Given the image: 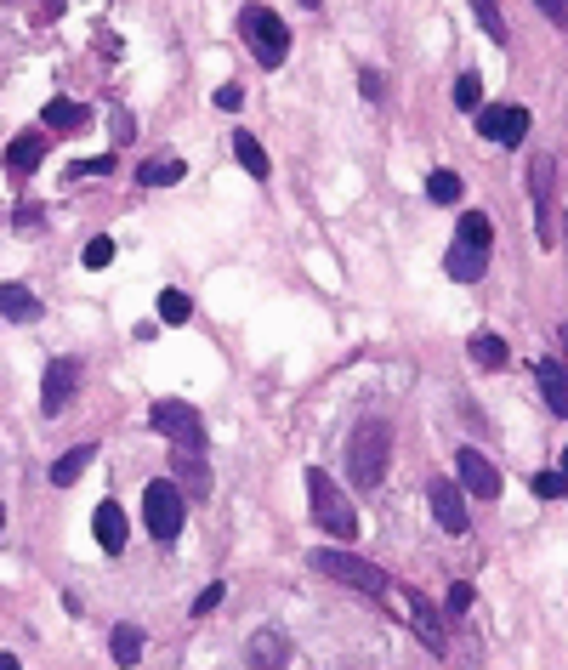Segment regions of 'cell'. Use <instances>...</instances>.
Listing matches in <instances>:
<instances>
[{
    "mask_svg": "<svg viewBox=\"0 0 568 670\" xmlns=\"http://www.w3.org/2000/svg\"><path fill=\"white\" fill-rule=\"evenodd\" d=\"M392 466V426L387 421H358L353 438H347V472H353L358 489H381Z\"/></svg>",
    "mask_w": 568,
    "mask_h": 670,
    "instance_id": "obj_1",
    "label": "cell"
},
{
    "mask_svg": "<svg viewBox=\"0 0 568 670\" xmlns=\"http://www.w3.org/2000/svg\"><path fill=\"white\" fill-rule=\"evenodd\" d=\"M307 500H313V523H319L324 534H336V540H358V512L353 500L336 489V477L330 472H307Z\"/></svg>",
    "mask_w": 568,
    "mask_h": 670,
    "instance_id": "obj_2",
    "label": "cell"
},
{
    "mask_svg": "<svg viewBox=\"0 0 568 670\" xmlns=\"http://www.w3.org/2000/svg\"><path fill=\"white\" fill-rule=\"evenodd\" d=\"M239 35L250 40V52H256V63L262 69H279L284 52H290V29H284V18L273 12V6H239Z\"/></svg>",
    "mask_w": 568,
    "mask_h": 670,
    "instance_id": "obj_3",
    "label": "cell"
},
{
    "mask_svg": "<svg viewBox=\"0 0 568 670\" xmlns=\"http://www.w3.org/2000/svg\"><path fill=\"white\" fill-rule=\"evenodd\" d=\"M148 426H154L160 438H171L177 449H194V455H205V443H211L205 415H199L194 404H182V398H160V404L148 409Z\"/></svg>",
    "mask_w": 568,
    "mask_h": 670,
    "instance_id": "obj_4",
    "label": "cell"
},
{
    "mask_svg": "<svg viewBox=\"0 0 568 670\" xmlns=\"http://www.w3.org/2000/svg\"><path fill=\"white\" fill-rule=\"evenodd\" d=\"M182 517H188L182 489L171 483V477H154V483L142 489V523H148V534H154V540H177Z\"/></svg>",
    "mask_w": 568,
    "mask_h": 670,
    "instance_id": "obj_5",
    "label": "cell"
},
{
    "mask_svg": "<svg viewBox=\"0 0 568 670\" xmlns=\"http://www.w3.org/2000/svg\"><path fill=\"white\" fill-rule=\"evenodd\" d=\"M307 563L319 568V574H330V580H341V585H353V591H364V597H387V574L375 563H364V557H353V551H330V546H319Z\"/></svg>",
    "mask_w": 568,
    "mask_h": 670,
    "instance_id": "obj_6",
    "label": "cell"
},
{
    "mask_svg": "<svg viewBox=\"0 0 568 670\" xmlns=\"http://www.w3.org/2000/svg\"><path fill=\"white\" fill-rule=\"evenodd\" d=\"M478 137H489V142H523L529 137V108H517V103H500V108H483L478 114Z\"/></svg>",
    "mask_w": 568,
    "mask_h": 670,
    "instance_id": "obj_7",
    "label": "cell"
},
{
    "mask_svg": "<svg viewBox=\"0 0 568 670\" xmlns=\"http://www.w3.org/2000/svg\"><path fill=\"white\" fill-rule=\"evenodd\" d=\"M426 506H432V517H438L444 534H466V500L449 477H432V483H426Z\"/></svg>",
    "mask_w": 568,
    "mask_h": 670,
    "instance_id": "obj_8",
    "label": "cell"
},
{
    "mask_svg": "<svg viewBox=\"0 0 568 670\" xmlns=\"http://www.w3.org/2000/svg\"><path fill=\"white\" fill-rule=\"evenodd\" d=\"M245 659H250V670H290V636H284L279 625H262V631H250Z\"/></svg>",
    "mask_w": 568,
    "mask_h": 670,
    "instance_id": "obj_9",
    "label": "cell"
},
{
    "mask_svg": "<svg viewBox=\"0 0 568 670\" xmlns=\"http://www.w3.org/2000/svg\"><path fill=\"white\" fill-rule=\"evenodd\" d=\"M74 381H80V358H52L46 364V381H40V409L57 415L74 398Z\"/></svg>",
    "mask_w": 568,
    "mask_h": 670,
    "instance_id": "obj_10",
    "label": "cell"
},
{
    "mask_svg": "<svg viewBox=\"0 0 568 670\" xmlns=\"http://www.w3.org/2000/svg\"><path fill=\"white\" fill-rule=\"evenodd\" d=\"M455 472H461V483L478 494V500H500V472H495V460H489V455H478V449H461Z\"/></svg>",
    "mask_w": 568,
    "mask_h": 670,
    "instance_id": "obj_11",
    "label": "cell"
},
{
    "mask_svg": "<svg viewBox=\"0 0 568 670\" xmlns=\"http://www.w3.org/2000/svg\"><path fill=\"white\" fill-rule=\"evenodd\" d=\"M551 182H557V159L540 154L534 159V216H540V245H557V228H551Z\"/></svg>",
    "mask_w": 568,
    "mask_h": 670,
    "instance_id": "obj_12",
    "label": "cell"
},
{
    "mask_svg": "<svg viewBox=\"0 0 568 670\" xmlns=\"http://www.w3.org/2000/svg\"><path fill=\"white\" fill-rule=\"evenodd\" d=\"M171 483H177L182 489V500H188V494H194V500H205V494H211V466H205V455H194V449H177V455H171Z\"/></svg>",
    "mask_w": 568,
    "mask_h": 670,
    "instance_id": "obj_13",
    "label": "cell"
},
{
    "mask_svg": "<svg viewBox=\"0 0 568 670\" xmlns=\"http://www.w3.org/2000/svg\"><path fill=\"white\" fill-rule=\"evenodd\" d=\"M409 625H415V636H421L438 659L449 653V631H444V619H438V608H432L426 597H409Z\"/></svg>",
    "mask_w": 568,
    "mask_h": 670,
    "instance_id": "obj_14",
    "label": "cell"
},
{
    "mask_svg": "<svg viewBox=\"0 0 568 670\" xmlns=\"http://www.w3.org/2000/svg\"><path fill=\"white\" fill-rule=\"evenodd\" d=\"M444 267H449V279L472 284V279H483V273H489V250H483V245H461V239H455V250L444 256Z\"/></svg>",
    "mask_w": 568,
    "mask_h": 670,
    "instance_id": "obj_15",
    "label": "cell"
},
{
    "mask_svg": "<svg viewBox=\"0 0 568 670\" xmlns=\"http://www.w3.org/2000/svg\"><path fill=\"white\" fill-rule=\"evenodd\" d=\"M40 159H46V137H18L12 148H6V177H35L40 171Z\"/></svg>",
    "mask_w": 568,
    "mask_h": 670,
    "instance_id": "obj_16",
    "label": "cell"
},
{
    "mask_svg": "<svg viewBox=\"0 0 568 670\" xmlns=\"http://www.w3.org/2000/svg\"><path fill=\"white\" fill-rule=\"evenodd\" d=\"M0 318H12V324H35L40 318V296L29 284H0Z\"/></svg>",
    "mask_w": 568,
    "mask_h": 670,
    "instance_id": "obj_17",
    "label": "cell"
},
{
    "mask_svg": "<svg viewBox=\"0 0 568 670\" xmlns=\"http://www.w3.org/2000/svg\"><path fill=\"white\" fill-rule=\"evenodd\" d=\"M534 375H540V392H546V404L557 409V421L568 415V375H563V358H540L534 364Z\"/></svg>",
    "mask_w": 568,
    "mask_h": 670,
    "instance_id": "obj_18",
    "label": "cell"
},
{
    "mask_svg": "<svg viewBox=\"0 0 568 670\" xmlns=\"http://www.w3.org/2000/svg\"><path fill=\"white\" fill-rule=\"evenodd\" d=\"M40 120H46V131H57V137H74V131H86V108L69 103V97H52V103L40 108Z\"/></svg>",
    "mask_w": 568,
    "mask_h": 670,
    "instance_id": "obj_19",
    "label": "cell"
},
{
    "mask_svg": "<svg viewBox=\"0 0 568 670\" xmlns=\"http://www.w3.org/2000/svg\"><path fill=\"white\" fill-rule=\"evenodd\" d=\"M188 177V165H182L177 154H160V159H142L137 165V182L142 188H171V182Z\"/></svg>",
    "mask_w": 568,
    "mask_h": 670,
    "instance_id": "obj_20",
    "label": "cell"
},
{
    "mask_svg": "<svg viewBox=\"0 0 568 670\" xmlns=\"http://www.w3.org/2000/svg\"><path fill=\"white\" fill-rule=\"evenodd\" d=\"M91 517H97V540H103V551H108V557H120V551H125V512L114 506V500H103Z\"/></svg>",
    "mask_w": 568,
    "mask_h": 670,
    "instance_id": "obj_21",
    "label": "cell"
},
{
    "mask_svg": "<svg viewBox=\"0 0 568 670\" xmlns=\"http://www.w3.org/2000/svg\"><path fill=\"white\" fill-rule=\"evenodd\" d=\"M91 460H97V449H91V443H74L69 455H57V460H52V483H57V489H69V483H80Z\"/></svg>",
    "mask_w": 568,
    "mask_h": 670,
    "instance_id": "obj_22",
    "label": "cell"
},
{
    "mask_svg": "<svg viewBox=\"0 0 568 670\" xmlns=\"http://www.w3.org/2000/svg\"><path fill=\"white\" fill-rule=\"evenodd\" d=\"M108 653H114V665H120V670H131L142 659V625H131V619H125V625H114Z\"/></svg>",
    "mask_w": 568,
    "mask_h": 670,
    "instance_id": "obj_23",
    "label": "cell"
},
{
    "mask_svg": "<svg viewBox=\"0 0 568 670\" xmlns=\"http://www.w3.org/2000/svg\"><path fill=\"white\" fill-rule=\"evenodd\" d=\"M466 353H472L478 370H500V364H506V341H500L495 330H478L472 341H466Z\"/></svg>",
    "mask_w": 568,
    "mask_h": 670,
    "instance_id": "obj_24",
    "label": "cell"
},
{
    "mask_svg": "<svg viewBox=\"0 0 568 670\" xmlns=\"http://www.w3.org/2000/svg\"><path fill=\"white\" fill-rule=\"evenodd\" d=\"M233 154H239V165H245V171H250L256 182L273 177V165H267V148H262L256 137H250V131H239V137H233Z\"/></svg>",
    "mask_w": 568,
    "mask_h": 670,
    "instance_id": "obj_25",
    "label": "cell"
},
{
    "mask_svg": "<svg viewBox=\"0 0 568 670\" xmlns=\"http://www.w3.org/2000/svg\"><path fill=\"white\" fill-rule=\"evenodd\" d=\"M455 239H461V245H483V250H489V239H495V222H489L483 211H466L461 228H455Z\"/></svg>",
    "mask_w": 568,
    "mask_h": 670,
    "instance_id": "obj_26",
    "label": "cell"
},
{
    "mask_svg": "<svg viewBox=\"0 0 568 670\" xmlns=\"http://www.w3.org/2000/svg\"><path fill=\"white\" fill-rule=\"evenodd\" d=\"M426 199H432V205H455V199H461V177H455V171H432V177H426Z\"/></svg>",
    "mask_w": 568,
    "mask_h": 670,
    "instance_id": "obj_27",
    "label": "cell"
},
{
    "mask_svg": "<svg viewBox=\"0 0 568 670\" xmlns=\"http://www.w3.org/2000/svg\"><path fill=\"white\" fill-rule=\"evenodd\" d=\"M194 318V301L182 290H160V324H188Z\"/></svg>",
    "mask_w": 568,
    "mask_h": 670,
    "instance_id": "obj_28",
    "label": "cell"
},
{
    "mask_svg": "<svg viewBox=\"0 0 568 670\" xmlns=\"http://www.w3.org/2000/svg\"><path fill=\"white\" fill-rule=\"evenodd\" d=\"M478 103H483V80L466 69L461 80H455V108H478Z\"/></svg>",
    "mask_w": 568,
    "mask_h": 670,
    "instance_id": "obj_29",
    "label": "cell"
},
{
    "mask_svg": "<svg viewBox=\"0 0 568 670\" xmlns=\"http://www.w3.org/2000/svg\"><path fill=\"white\" fill-rule=\"evenodd\" d=\"M222 597H228V585H222V580H211V585H205V591L194 597V619L216 614V608H222Z\"/></svg>",
    "mask_w": 568,
    "mask_h": 670,
    "instance_id": "obj_30",
    "label": "cell"
},
{
    "mask_svg": "<svg viewBox=\"0 0 568 670\" xmlns=\"http://www.w3.org/2000/svg\"><path fill=\"white\" fill-rule=\"evenodd\" d=\"M472 6H478V18H483V35H489V40H506V23H500L495 0H472Z\"/></svg>",
    "mask_w": 568,
    "mask_h": 670,
    "instance_id": "obj_31",
    "label": "cell"
},
{
    "mask_svg": "<svg viewBox=\"0 0 568 670\" xmlns=\"http://www.w3.org/2000/svg\"><path fill=\"white\" fill-rule=\"evenodd\" d=\"M563 472H534V494H540V500H563Z\"/></svg>",
    "mask_w": 568,
    "mask_h": 670,
    "instance_id": "obj_32",
    "label": "cell"
},
{
    "mask_svg": "<svg viewBox=\"0 0 568 670\" xmlns=\"http://www.w3.org/2000/svg\"><path fill=\"white\" fill-rule=\"evenodd\" d=\"M80 262H86V267H108V262H114V239H108V233H103V239H91Z\"/></svg>",
    "mask_w": 568,
    "mask_h": 670,
    "instance_id": "obj_33",
    "label": "cell"
},
{
    "mask_svg": "<svg viewBox=\"0 0 568 670\" xmlns=\"http://www.w3.org/2000/svg\"><path fill=\"white\" fill-rule=\"evenodd\" d=\"M114 171V154H103V159H80V165H69V177H108Z\"/></svg>",
    "mask_w": 568,
    "mask_h": 670,
    "instance_id": "obj_34",
    "label": "cell"
},
{
    "mask_svg": "<svg viewBox=\"0 0 568 670\" xmlns=\"http://www.w3.org/2000/svg\"><path fill=\"white\" fill-rule=\"evenodd\" d=\"M216 108H228V114H239V108H245V91L233 86V80H228V86H216Z\"/></svg>",
    "mask_w": 568,
    "mask_h": 670,
    "instance_id": "obj_35",
    "label": "cell"
},
{
    "mask_svg": "<svg viewBox=\"0 0 568 670\" xmlns=\"http://www.w3.org/2000/svg\"><path fill=\"white\" fill-rule=\"evenodd\" d=\"M472 585H449V614H466V608H472Z\"/></svg>",
    "mask_w": 568,
    "mask_h": 670,
    "instance_id": "obj_36",
    "label": "cell"
},
{
    "mask_svg": "<svg viewBox=\"0 0 568 670\" xmlns=\"http://www.w3.org/2000/svg\"><path fill=\"white\" fill-rule=\"evenodd\" d=\"M131 137H137V120L125 108H114V142H131Z\"/></svg>",
    "mask_w": 568,
    "mask_h": 670,
    "instance_id": "obj_37",
    "label": "cell"
},
{
    "mask_svg": "<svg viewBox=\"0 0 568 670\" xmlns=\"http://www.w3.org/2000/svg\"><path fill=\"white\" fill-rule=\"evenodd\" d=\"M358 91H364V97L375 103V97H381L387 86H381V74H370V69H364V74H358Z\"/></svg>",
    "mask_w": 568,
    "mask_h": 670,
    "instance_id": "obj_38",
    "label": "cell"
},
{
    "mask_svg": "<svg viewBox=\"0 0 568 670\" xmlns=\"http://www.w3.org/2000/svg\"><path fill=\"white\" fill-rule=\"evenodd\" d=\"M534 6H540L551 23H563V12H568V0H534Z\"/></svg>",
    "mask_w": 568,
    "mask_h": 670,
    "instance_id": "obj_39",
    "label": "cell"
},
{
    "mask_svg": "<svg viewBox=\"0 0 568 670\" xmlns=\"http://www.w3.org/2000/svg\"><path fill=\"white\" fill-rule=\"evenodd\" d=\"M0 670H23V665H18V653H0Z\"/></svg>",
    "mask_w": 568,
    "mask_h": 670,
    "instance_id": "obj_40",
    "label": "cell"
},
{
    "mask_svg": "<svg viewBox=\"0 0 568 670\" xmlns=\"http://www.w3.org/2000/svg\"><path fill=\"white\" fill-rule=\"evenodd\" d=\"M0 529H6V506H0Z\"/></svg>",
    "mask_w": 568,
    "mask_h": 670,
    "instance_id": "obj_41",
    "label": "cell"
},
{
    "mask_svg": "<svg viewBox=\"0 0 568 670\" xmlns=\"http://www.w3.org/2000/svg\"><path fill=\"white\" fill-rule=\"evenodd\" d=\"M302 6H319V0H302Z\"/></svg>",
    "mask_w": 568,
    "mask_h": 670,
    "instance_id": "obj_42",
    "label": "cell"
}]
</instances>
